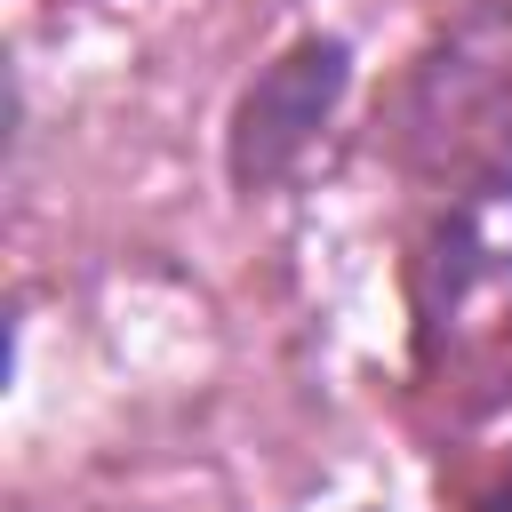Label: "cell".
Listing matches in <instances>:
<instances>
[{
  "label": "cell",
  "instance_id": "obj_1",
  "mask_svg": "<svg viewBox=\"0 0 512 512\" xmlns=\"http://www.w3.org/2000/svg\"><path fill=\"white\" fill-rule=\"evenodd\" d=\"M344 88H352V48H344L336 32L288 40V48L240 88V104H232V120H224V176H232V192H272V184L312 152V136L336 120Z\"/></svg>",
  "mask_w": 512,
  "mask_h": 512
}]
</instances>
